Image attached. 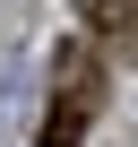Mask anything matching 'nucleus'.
<instances>
[{"mask_svg":"<svg viewBox=\"0 0 138 147\" xmlns=\"http://www.w3.org/2000/svg\"><path fill=\"white\" fill-rule=\"evenodd\" d=\"M95 104H104V61H95L86 43H69V52H60V78H52V113H43L35 147H78V138L95 130Z\"/></svg>","mask_w":138,"mask_h":147,"instance_id":"nucleus-1","label":"nucleus"},{"mask_svg":"<svg viewBox=\"0 0 138 147\" xmlns=\"http://www.w3.org/2000/svg\"><path fill=\"white\" fill-rule=\"evenodd\" d=\"M78 18H86V35H129L138 0H78Z\"/></svg>","mask_w":138,"mask_h":147,"instance_id":"nucleus-2","label":"nucleus"}]
</instances>
